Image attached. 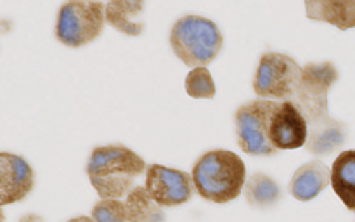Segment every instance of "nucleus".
Wrapping results in <instances>:
<instances>
[{"mask_svg": "<svg viewBox=\"0 0 355 222\" xmlns=\"http://www.w3.org/2000/svg\"><path fill=\"white\" fill-rule=\"evenodd\" d=\"M338 80V69L331 62H312L304 68L300 85L291 97L309 121V151L329 155L343 144L347 134L340 121L329 117L328 94Z\"/></svg>", "mask_w": 355, "mask_h": 222, "instance_id": "obj_1", "label": "nucleus"}, {"mask_svg": "<svg viewBox=\"0 0 355 222\" xmlns=\"http://www.w3.org/2000/svg\"><path fill=\"white\" fill-rule=\"evenodd\" d=\"M144 160L121 144L94 148L87 162V176L101 198H123L146 172Z\"/></svg>", "mask_w": 355, "mask_h": 222, "instance_id": "obj_2", "label": "nucleus"}, {"mask_svg": "<svg viewBox=\"0 0 355 222\" xmlns=\"http://www.w3.org/2000/svg\"><path fill=\"white\" fill-rule=\"evenodd\" d=\"M194 189L211 203H229L245 189L246 166L236 153L214 149L203 153L193 166Z\"/></svg>", "mask_w": 355, "mask_h": 222, "instance_id": "obj_3", "label": "nucleus"}, {"mask_svg": "<svg viewBox=\"0 0 355 222\" xmlns=\"http://www.w3.org/2000/svg\"><path fill=\"white\" fill-rule=\"evenodd\" d=\"M224 37L214 21L196 14H187L175 21L170 31L173 54L191 69L208 66L222 51Z\"/></svg>", "mask_w": 355, "mask_h": 222, "instance_id": "obj_4", "label": "nucleus"}, {"mask_svg": "<svg viewBox=\"0 0 355 222\" xmlns=\"http://www.w3.org/2000/svg\"><path fill=\"white\" fill-rule=\"evenodd\" d=\"M106 24L103 0H68L61 6L55 23V38L66 47L78 49L96 40Z\"/></svg>", "mask_w": 355, "mask_h": 222, "instance_id": "obj_5", "label": "nucleus"}, {"mask_svg": "<svg viewBox=\"0 0 355 222\" xmlns=\"http://www.w3.org/2000/svg\"><path fill=\"white\" fill-rule=\"evenodd\" d=\"M279 101L253 99L236 111V134L239 148L252 156H270L277 151L270 141V120L279 108Z\"/></svg>", "mask_w": 355, "mask_h": 222, "instance_id": "obj_6", "label": "nucleus"}, {"mask_svg": "<svg viewBox=\"0 0 355 222\" xmlns=\"http://www.w3.org/2000/svg\"><path fill=\"white\" fill-rule=\"evenodd\" d=\"M304 68L291 56L267 52L257 66L253 90L259 97L274 101L291 99L300 85Z\"/></svg>", "mask_w": 355, "mask_h": 222, "instance_id": "obj_7", "label": "nucleus"}, {"mask_svg": "<svg viewBox=\"0 0 355 222\" xmlns=\"http://www.w3.org/2000/svg\"><path fill=\"white\" fill-rule=\"evenodd\" d=\"M146 189L163 208L179 207L193 196V176L165 165H148Z\"/></svg>", "mask_w": 355, "mask_h": 222, "instance_id": "obj_8", "label": "nucleus"}, {"mask_svg": "<svg viewBox=\"0 0 355 222\" xmlns=\"http://www.w3.org/2000/svg\"><path fill=\"white\" fill-rule=\"evenodd\" d=\"M270 141L277 149H298L309 141V121L291 99L281 101L270 120Z\"/></svg>", "mask_w": 355, "mask_h": 222, "instance_id": "obj_9", "label": "nucleus"}, {"mask_svg": "<svg viewBox=\"0 0 355 222\" xmlns=\"http://www.w3.org/2000/svg\"><path fill=\"white\" fill-rule=\"evenodd\" d=\"M33 169L23 156L0 153V207L24 200L33 189Z\"/></svg>", "mask_w": 355, "mask_h": 222, "instance_id": "obj_10", "label": "nucleus"}, {"mask_svg": "<svg viewBox=\"0 0 355 222\" xmlns=\"http://www.w3.org/2000/svg\"><path fill=\"white\" fill-rule=\"evenodd\" d=\"M331 184V169L324 165L319 160L309 162L302 165L293 173L290 182V193L298 201H311L319 193L326 189Z\"/></svg>", "mask_w": 355, "mask_h": 222, "instance_id": "obj_11", "label": "nucleus"}, {"mask_svg": "<svg viewBox=\"0 0 355 222\" xmlns=\"http://www.w3.org/2000/svg\"><path fill=\"white\" fill-rule=\"evenodd\" d=\"M106 3V23L120 33L139 37L144 31L146 0H104Z\"/></svg>", "mask_w": 355, "mask_h": 222, "instance_id": "obj_12", "label": "nucleus"}, {"mask_svg": "<svg viewBox=\"0 0 355 222\" xmlns=\"http://www.w3.org/2000/svg\"><path fill=\"white\" fill-rule=\"evenodd\" d=\"M305 12L312 21H322L338 30L355 28V0H304Z\"/></svg>", "mask_w": 355, "mask_h": 222, "instance_id": "obj_13", "label": "nucleus"}, {"mask_svg": "<svg viewBox=\"0 0 355 222\" xmlns=\"http://www.w3.org/2000/svg\"><path fill=\"white\" fill-rule=\"evenodd\" d=\"M331 186L343 205L355 212V149L336 156L331 166Z\"/></svg>", "mask_w": 355, "mask_h": 222, "instance_id": "obj_14", "label": "nucleus"}, {"mask_svg": "<svg viewBox=\"0 0 355 222\" xmlns=\"http://www.w3.org/2000/svg\"><path fill=\"white\" fill-rule=\"evenodd\" d=\"M128 221L132 222H156L163 221L165 214L162 205L149 194L146 186H134L125 196Z\"/></svg>", "mask_w": 355, "mask_h": 222, "instance_id": "obj_15", "label": "nucleus"}, {"mask_svg": "<svg viewBox=\"0 0 355 222\" xmlns=\"http://www.w3.org/2000/svg\"><path fill=\"white\" fill-rule=\"evenodd\" d=\"M245 196L253 207H270L281 198V187L266 173H255L246 180Z\"/></svg>", "mask_w": 355, "mask_h": 222, "instance_id": "obj_16", "label": "nucleus"}, {"mask_svg": "<svg viewBox=\"0 0 355 222\" xmlns=\"http://www.w3.org/2000/svg\"><path fill=\"white\" fill-rule=\"evenodd\" d=\"M186 92L194 99H211L215 97V82L207 66L193 68L186 76Z\"/></svg>", "mask_w": 355, "mask_h": 222, "instance_id": "obj_17", "label": "nucleus"}, {"mask_svg": "<svg viewBox=\"0 0 355 222\" xmlns=\"http://www.w3.org/2000/svg\"><path fill=\"white\" fill-rule=\"evenodd\" d=\"M92 219L103 222L128 221L127 205L121 201V198H101L99 203L94 205Z\"/></svg>", "mask_w": 355, "mask_h": 222, "instance_id": "obj_18", "label": "nucleus"}]
</instances>
